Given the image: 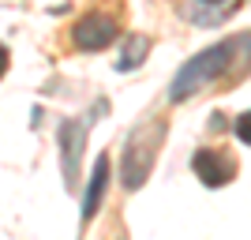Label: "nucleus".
I'll return each mask as SVG.
<instances>
[{"label": "nucleus", "mask_w": 251, "mask_h": 240, "mask_svg": "<svg viewBox=\"0 0 251 240\" xmlns=\"http://www.w3.org/2000/svg\"><path fill=\"white\" fill-rule=\"evenodd\" d=\"M236 135H240V143L251 146V109H248V113H240V120H236Z\"/></svg>", "instance_id": "nucleus-8"}, {"label": "nucleus", "mask_w": 251, "mask_h": 240, "mask_svg": "<svg viewBox=\"0 0 251 240\" xmlns=\"http://www.w3.org/2000/svg\"><path fill=\"white\" fill-rule=\"evenodd\" d=\"M202 4H221V0H202Z\"/></svg>", "instance_id": "nucleus-9"}, {"label": "nucleus", "mask_w": 251, "mask_h": 240, "mask_svg": "<svg viewBox=\"0 0 251 240\" xmlns=\"http://www.w3.org/2000/svg\"><path fill=\"white\" fill-rule=\"evenodd\" d=\"M60 169H64V184L75 188V177H79V158H83V143H86V120H64L60 132Z\"/></svg>", "instance_id": "nucleus-3"}, {"label": "nucleus", "mask_w": 251, "mask_h": 240, "mask_svg": "<svg viewBox=\"0 0 251 240\" xmlns=\"http://www.w3.org/2000/svg\"><path fill=\"white\" fill-rule=\"evenodd\" d=\"M165 135H169L165 120H147V124H139L135 132L127 135L124 165H120V180H124L127 191H139L150 180V169H154V161H157V150H161Z\"/></svg>", "instance_id": "nucleus-2"}, {"label": "nucleus", "mask_w": 251, "mask_h": 240, "mask_svg": "<svg viewBox=\"0 0 251 240\" xmlns=\"http://www.w3.org/2000/svg\"><path fill=\"white\" fill-rule=\"evenodd\" d=\"M191 169H195V177H199L206 188H221V184H229V180H232V161L221 154V150H210V146L195 150Z\"/></svg>", "instance_id": "nucleus-5"}, {"label": "nucleus", "mask_w": 251, "mask_h": 240, "mask_svg": "<svg viewBox=\"0 0 251 240\" xmlns=\"http://www.w3.org/2000/svg\"><path fill=\"white\" fill-rule=\"evenodd\" d=\"M105 188H109V158H98L94 161V173H90V180H86V195H83V221H90L98 214V207H101L105 199Z\"/></svg>", "instance_id": "nucleus-6"}, {"label": "nucleus", "mask_w": 251, "mask_h": 240, "mask_svg": "<svg viewBox=\"0 0 251 240\" xmlns=\"http://www.w3.org/2000/svg\"><path fill=\"white\" fill-rule=\"evenodd\" d=\"M147 49H150V38H131V42L124 45V53H120L116 68H120V72H131V68H139V64H143V56H147Z\"/></svg>", "instance_id": "nucleus-7"}, {"label": "nucleus", "mask_w": 251, "mask_h": 240, "mask_svg": "<svg viewBox=\"0 0 251 240\" xmlns=\"http://www.w3.org/2000/svg\"><path fill=\"white\" fill-rule=\"evenodd\" d=\"M113 38H116V19L105 15V11H90V15H83V19L75 23V45L86 49V53L105 49Z\"/></svg>", "instance_id": "nucleus-4"}, {"label": "nucleus", "mask_w": 251, "mask_h": 240, "mask_svg": "<svg viewBox=\"0 0 251 240\" xmlns=\"http://www.w3.org/2000/svg\"><path fill=\"white\" fill-rule=\"evenodd\" d=\"M248 60H251V38H248V34L225 38V42L195 53V56L173 75V83H169V98H173V102H188L191 94H202L210 83L240 75Z\"/></svg>", "instance_id": "nucleus-1"}]
</instances>
